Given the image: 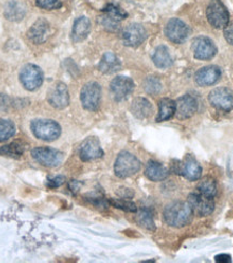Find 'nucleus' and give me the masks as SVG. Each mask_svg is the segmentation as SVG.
<instances>
[{
	"label": "nucleus",
	"instance_id": "obj_1",
	"mask_svg": "<svg viewBox=\"0 0 233 263\" xmlns=\"http://www.w3.org/2000/svg\"><path fill=\"white\" fill-rule=\"evenodd\" d=\"M193 213L188 203L173 202L165 207L163 217L165 222L174 228H183L192 221Z\"/></svg>",
	"mask_w": 233,
	"mask_h": 263
},
{
	"label": "nucleus",
	"instance_id": "obj_2",
	"mask_svg": "<svg viewBox=\"0 0 233 263\" xmlns=\"http://www.w3.org/2000/svg\"><path fill=\"white\" fill-rule=\"evenodd\" d=\"M32 134L44 141H54L61 136L60 124L49 119H36L30 124Z\"/></svg>",
	"mask_w": 233,
	"mask_h": 263
},
{
	"label": "nucleus",
	"instance_id": "obj_3",
	"mask_svg": "<svg viewBox=\"0 0 233 263\" xmlns=\"http://www.w3.org/2000/svg\"><path fill=\"white\" fill-rule=\"evenodd\" d=\"M141 167L140 161L132 153L122 151L115 163V173L119 178H128L139 172Z\"/></svg>",
	"mask_w": 233,
	"mask_h": 263
},
{
	"label": "nucleus",
	"instance_id": "obj_4",
	"mask_svg": "<svg viewBox=\"0 0 233 263\" xmlns=\"http://www.w3.org/2000/svg\"><path fill=\"white\" fill-rule=\"evenodd\" d=\"M208 23L214 28L223 29L229 24V11L221 0H210L206 9Z\"/></svg>",
	"mask_w": 233,
	"mask_h": 263
},
{
	"label": "nucleus",
	"instance_id": "obj_5",
	"mask_svg": "<svg viewBox=\"0 0 233 263\" xmlns=\"http://www.w3.org/2000/svg\"><path fill=\"white\" fill-rule=\"evenodd\" d=\"M102 87L97 82H88L83 85L80 100L85 110L96 111L101 105Z\"/></svg>",
	"mask_w": 233,
	"mask_h": 263
},
{
	"label": "nucleus",
	"instance_id": "obj_6",
	"mask_svg": "<svg viewBox=\"0 0 233 263\" xmlns=\"http://www.w3.org/2000/svg\"><path fill=\"white\" fill-rule=\"evenodd\" d=\"M31 157L36 162L46 167H57L61 165L64 159L61 151L49 147H38L32 149Z\"/></svg>",
	"mask_w": 233,
	"mask_h": 263
},
{
	"label": "nucleus",
	"instance_id": "obj_7",
	"mask_svg": "<svg viewBox=\"0 0 233 263\" xmlns=\"http://www.w3.org/2000/svg\"><path fill=\"white\" fill-rule=\"evenodd\" d=\"M20 80L26 90L36 91L43 83V72L34 64H27L20 72Z\"/></svg>",
	"mask_w": 233,
	"mask_h": 263
},
{
	"label": "nucleus",
	"instance_id": "obj_8",
	"mask_svg": "<svg viewBox=\"0 0 233 263\" xmlns=\"http://www.w3.org/2000/svg\"><path fill=\"white\" fill-rule=\"evenodd\" d=\"M188 204L194 215L205 217L212 214L215 210V202L213 197H206L199 192H193L188 195Z\"/></svg>",
	"mask_w": 233,
	"mask_h": 263
},
{
	"label": "nucleus",
	"instance_id": "obj_9",
	"mask_svg": "<svg viewBox=\"0 0 233 263\" xmlns=\"http://www.w3.org/2000/svg\"><path fill=\"white\" fill-rule=\"evenodd\" d=\"M208 101L218 110L229 112L233 109V91L228 87H217L209 93Z\"/></svg>",
	"mask_w": 233,
	"mask_h": 263
},
{
	"label": "nucleus",
	"instance_id": "obj_10",
	"mask_svg": "<svg viewBox=\"0 0 233 263\" xmlns=\"http://www.w3.org/2000/svg\"><path fill=\"white\" fill-rule=\"evenodd\" d=\"M134 82L129 77L118 76L110 82V93H112L116 102L126 101L127 98L134 91Z\"/></svg>",
	"mask_w": 233,
	"mask_h": 263
},
{
	"label": "nucleus",
	"instance_id": "obj_11",
	"mask_svg": "<svg viewBox=\"0 0 233 263\" xmlns=\"http://www.w3.org/2000/svg\"><path fill=\"white\" fill-rule=\"evenodd\" d=\"M147 38V31L142 25L137 23H132L124 27L122 30L121 39L123 45L127 47L136 48L140 46L141 43Z\"/></svg>",
	"mask_w": 233,
	"mask_h": 263
},
{
	"label": "nucleus",
	"instance_id": "obj_12",
	"mask_svg": "<svg viewBox=\"0 0 233 263\" xmlns=\"http://www.w3.org/2000/svg\"><path fill=\"white\" fill-rule=\"evenodd\" d=\"M165 36L168 39L174 43H183L189 36L190 29L188 25L180 18H172L168 22V24L164 29Z\"/></svg>",
	"mask_w": 233,
	"mask_h": 263
},
{
	"label": "nucleus",
	"instance_id": "obj_13",
	"mask_svg": "<svg viewBox=\"0 0 233 263\" xmlns=\"http://www.w3.org/2000/svg\"><path fill=\"white\" fill-rule=\"evenodd\" d=\"M192 51L196 60L208 61L217 54V47L208 37H198L192 42Z\"/></svg>",
	"mask_w": 233,
	"mask_h": 263
},
{
	"label": "nucleus",
	"instance_id": "obj_14",
	"mask_svg": "<svg viewBox=\"0 0 233 263\" xmlns=\"http://www.w3.org/2000/svg\"><path fill=\"white\" fill-rule=\"evenodd\" d=\"M48 102L57 109H64L69 104V93L66 84L58 82L52 85L48 92Z\"/></svg>",
	"mask_w": 233,
	"mask_h": 263
},
{
	"label": "nucleus",
	"instance_id": "obj_15",
	"mask_svg": "<svg viewBox=\"0 0 233 263\" xmlns=\"http://www.w3.org/2000/svg\"><path fill=\"white\" fill-rule=\"evenodd\" d=\"M79 155L83 162H88L103 158L104 150L96 137H88L82 142Z\"/></svg>",
	"mask_w": 233,
	"mask_h": 263
},
{
	"label": "nucleus",
	"instance_id": "obj_16",
	"mask_svg": "<svg viewBox=\"0 0 233 263\" xmlns=\"http://www.w3.org/2000/svg\"><path fill=\"white\" fill-rule=\"evenodd\" d=\"M50 36V24L47 20L39 18L27 31L28 39L35 43V45H41L46 42Z\"/></svg>",
	"mask_w": 233,
	"mask_h": 263
},
{
	"label": "nucleus",
	"instance_id": "obj_17",
	"mask_svg": "<svg viewBox=\"0 0 233 263\" xmlns=\"http://www.w3.org/2000/svg\"><path fill=\"white\" fill-rule=\"evenodd\" d=\"M176 117L184 120L192 117L198 110V102L191 95H184L176 102Z\"/></svg>",
	"mask_w": 233,
	"mask_h": 263
},
{
	"label": "nucleus",
	"instance_id": "obj_18",
	"mask_svg": "<svg viewBox=\"0 0 233 263\" xmlns=\"http://www.w3.org/2000/svg\"><path fill=\"white\" fill-rule=\"evenodd\" d=\"M220 77H221L220 68L217 67V66L210 65V66H205V67L198 70L194 77V80H195V83L200 86H209L219 81Z\"/></svg>",
	"mask_w": 233,
	"mask_h": 263
},
{
	"label": "nucleus",
	"instance_id": "obj_19",
	"mask_svg": "<svg viewBox=\"0 0 233 263\" xmlns=\"http://www.w3.org/2000/svg\"><path fill=\"white\" fill-rule=\"evenodd\" d=\"M91 31V22L86 16L78 17L71 31V39L74 42H81L83 41Z\"/></svg>",
	"mask_w": 233,
	"mask_h": 263
},
{
	"label": "nucleus",
	"instance_id": "obj_20",
	"mask_svg": "<svg viewBox=\"0 0 233 263\" xmlns=\"http://www.w3.org/2000/svg\"><path fill=\"white\" fill-rule=\"evenodd\" d=\"M145 175L151 181H162L169 177L170 171L157 161H149L145 170Z\"/></svg>",
	"mask_w": 233,
	"mask_h": 263
},
{
	"label": "nucleus",
	"instance_id": "obj_21",
	"mask_svg": "<svg viewBox=\"0 0 233 263\" xmlns=\"http://www.w3.org/2000/svg\"><path fill=\"white\" fill-rule=\"evenodd\" d=\"M98 69L106 74L115 73L121 69V62L114 53L107 52L103 55L101 62H99Z\"/></svg>",
	"mask_w": 233,
	"mask_h": 263
},
{
	"label": "nucleus",
	"instance_id": "obj_22",
	"mask_svg": "<svg viewBox=\"0 0 233 263\" xmlns=\"http://www.w3.org/2000/svg\"><path fill=\"white\" fill-rule=\"evenodd\" d=\"M131 111L138 119H146L151 116L153 108L151 103L144 97H137L131 105Z\"/></svg>",
	"mask_w": 233,
	"mask_h": 263
},
{
	"label": "nucleus",
	"instance_id": "obj_23",
	"mask_svg": "<svg viewBox=\"0 0 233 263\" xmlns=\"http://www.w3.org/2000/svg\"><path fill=\"white\" fill-rule=\"evenodd\" d=\"M5 17L11 22H19L23 20L26 14V9L16 0H11L5 7Z\"/></svg>",
	"mask_w": 233,
	"mask_h": 263
},
{
	"label": "nucleus",
	"instance_id": "obj_24",
	"mask_svg": "<svg viewBox=\"0 0 233 263\" xmlns=\"http://www.w3.org/2000/svg\"><path fill=\"white\" fill-rule=\"evenodd\" d=\"M181 174L191 181H195L200 179L202 174V167L200 166V164L192 158H188L186 162L182 165Z\"/></svg>",
	"mask_w": 233,
	"mask_h": 263
},
{
	"label": "nucleus",
	"instance_id": "obj_25",
	"mask_svg": "<svg viewBox=\"0 0 233 263\" xmlns=\"http://www.w3.org/2000/svg\"><path fill=\"white\" fill-rule=\"evenodd\" d=\"M152 61L154 65L160 69L169 68L173 65V59L169 52V49L165 46H159L155 49L152 55Z\"/></svg>",
	"mask_w": 233,
	"mask_h": 263
},
{
	"label": "nucleus",
	"instance_id": "obj_26",
	"mask_svg": "<svg viewBox=\"0 0 233 263\" xmlns=\"http://www.w3.org/2000/svg\"><path fill=\"white\" fill-rule=\"evenodd\" d=\"M176 112V103L170 98H162L159 102V112L155 121L163 122L170 120Z\"/></svg>",
	"mask_w": 233,
	"mask_h": 263
},
{
	"label": "nucleus",
	"instance_id": "obj_27",
	"mask_svg": "<svg viewBox=\"0 0 233 263\" xmlns=\"http://www.w3.org/2000/svg\"><path fill=\"white\" fill-rule=\"evenodd\" d=\"M25 149L24 145L21 144L19 141L11 142L9 145H5L0 148V156L8 157V158H13V159H20L23 156Z\"/></svg>",
	"mask_w": 233,
	"mask_h": 263
},
{
	"label": "nucleus",
	"instance_id": "obj_28",
	"mask_svg": "<svg viewBox=\"0 0 233 263\" xmlns=\"http://www.w3.org/2000/svg\"><path fill=\"white\" fill-rule=\"evenodd\" d=\"M198 192L206 197H215L217 194V184L212 177H205L198 184Z\"/></svg>",
	"mask_w": 233,
	"mask_h": 263
},
{
	"label": "nucleus",
	"instance_id": "obj_29",
	"mask_svg": "<svg viewBox=\"0 0 233 263\" xmlns=\"http://www.w3.org/2000/svg\"><path fill=\"white\" fill-rule=\"evenodd\" d=\"M135 220L140 227L149 230V231H154L155 230L153 215L148 208H141V210H139V212L136 215Z\"/></svg>",
	"mask_w": 233,
	"mask_h": 263
},
{
	"label": "nucleus",
	"instance_id": "obj_30",
	"mask_svg": "<svg viewBox=\"0 0 233 263\" xmlns=\"http://www.w3.org/2000/svg\"><path fill=\"white\" fill-rule=\"evenodd\" d=\"M16 132L15 125L12 121L6 119H0V142L6 141L14 136Z\"/></svg>",
	"mask_w": 233,
	"mask_h": 263
},
{
	"label": "nucleus",
	"instance_id": "obj_31",
	"mask_svg": "<svg viewBox=\"0 0 233 263\" xmlns=\"http://www.w3.org/2000/svg\"><path fill=\"white\" fill-rule=\"evenodd\" d=\"M103 12L105 15L112 17L113 20L118 21V22L128 17V13L126 12V11L123 9H121L116 4L106 5V7L103 9Z\"/></svg>",
	"mask_w": 233,
	"mask_h": 263
},
{
	"label": "nucleus",
	"instance_id": "obj_32",
	"mask_svg": "<svg viewBox=\"0 0 233 263\" xmlns=\"http://www.w3.org/2000/svg\"><path fill=\"white\" fill-rule=\"evenodd\" d=\"M109 204L118 208V210L124 211L128 213H137V207L136 205L131 202L130 200H124V199H110Z\"/></svg>",
	"mask_w": 233,
	"mask_h": 263
},
{
	"label": "nucleus",
	"instance_id": "obj_33",
	"mask_svg": "<svg viewBox=\"0 0 233 263\" xmlns=\"http://www.w3.org/2000/svg\"><path fill=\"white\" fill-rule=\"evenodd\" d=\"M144 89L150 95H157L162 89V84L157 77H148L144 82Z\"/></svg>",
	"mask_w": 233,
	"mask_h": 263
},
{
	"label": "nucleus",
	"instance_id": "obj_34",
	"mask_svg": "<svg viewBox=\"0 0 233 263\" xmlns=\"http://www.w3.org/2000/svg\"><path fill=\"white\" fill-rule=\"evenodd\" d=\"M85 200L98 208H106L109 204V202L106 201L104 195L102 193H97V192H93L85 195Z\"/></svg>",
	"mask_w": 233,
	"mask_h": 263
},
{
	"label": "nucleus",
	"instance_id": "obj_35",
	"mask_svg": "<svg viewBox=\"0 0 233 263\" xmlns=\"http://www.w3.org/2000/svg\"><path fill=\"white\" fill-rule=\"evenodd\" d=\"M99 23H101V25L108 31L115 32L120 28L118 21H115L112 17H109L105 14L102 15V16H99Z\"/></svg>",
	"mask_w": 233,
	"mask_h": 263
},
{
	"label": "nucleus",
	"instance_id": "obj_36",
	"mask_svg": "<svg viewBox=\"0 0 233 263\" xmlns=\"http://www.w3.org/2000/svg\"><path fill=\"white\" fill-rule=\"evenodd\" d=\"M36 5L44 10H57L62 7L61 0H36Z\"/></svg>",
	"mask_w": 233,
	"mask_h": 263
},
{
	"label": "nucleus",
	"instance_id": "obj_37",
	"mask_svg": "<svg viewBox=\"0 0 233 263\" xmlns=\"http://www.w3.org/2000/svg\"><path fill=\"white\" fill-rule=\"evenodd\" d=\"M66 181V178L65 176H62V175H60V176H55V177H52L48 180V187L49 188H52V189H57L59 187H61L62 184H64Z\"/></svg>",
	"mask_w": 233,
	"mask_h": 263
},
{
	"label": "nucleus",
	"instance_id": "obj_38",
	"mask_svg": "<svg viewBox=\"0 0 233 263\" xmlns=\"http://www.w3.org/2000/svg\"><path fill=\"white\" fill-rule=\"evenodd\" d=\"M117 194L119 195L120 199L124 200H131L133 196H134V191L130 188H120L117 191Z\"/></svg>",
	"mask_w": 233,
	"mask_h": 263
},
{
	"label": "nucleus",
	"instance_id": "obj_39",
	"mask_svg": "<svg viewBox=\"0 0 233 263\" xmlns=\"http://www.w3.org/2000/svg\"><path fill=\"white\" fill-rule=\"evenodd\" d=\"M11 105H12V103H11V98L5 94H0V110H8Z\"/></svg>",
	"mask_w": 233,
	"mask_h": 263
},
{
	"label": "nucleus",
	"instance_id": "obj_40",
	"mask_svg": "<svg viewBox=\"0 0 233 263\" xmlns=\"http://www.w3.org/2000/svg\"><path fill=\"white\" fill-rule=\"evenodd\" d=\"M224 35H225V38L228 41V43H230V45L233 46V22L232 23H229L225 27Z\"/></svg>",
	"mask_w": 233,
	"mask_h": 263
},
{
	"label": "nucleus",
	"instance_id": "obj_41",
	"mask_svg": "<svg viewBox=\"0 0 233 263\" xmlns=\"http://www.w3.org/2000/svg\"><path fill=\"white\" fill-rule=\"evenodd\" d=\"M81 187H82V182L78 181V180H70V181L68 182V188H69V190H70L74 194H76L78 191H79Z\"/></svg>",
	"mask_w": 233,
	"mask_h": 263
},
{
	"label": "nucleus",
	"instance_id": "obj_42",
	"mask_svg": "<svg viewBox=\"0 0 233 263\" xmlns=\"http://www.w3.org/2000/svg\"><path fill=\"white\" fill-rule=\"evenodd\" d=\"M215 261L218 262V263H229L232 261L231 259V256L230 255H226V254H220V255H217L215 257Z\"/></svg>",
	"mask_w": 233,
	"mask_h": 263
}]
</instances>
